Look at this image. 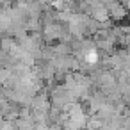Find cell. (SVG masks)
Instances as JSON below:
<instances>
[{
	"label": "cell",
	"mask_w": 130,
	"mask_h": 130,
	"mask_svg": "<svg viewBox=\"0 0 130 130\" xmlns=\"http://www.w3.org/2000/svg\"><path fill=\"white\" fill-rule=\"evenodd\" d=\"M107 9V13H109V18H110V22H121V20H125L126 18V9L118 2V0H114V2L110 4V6H107L105 7Z\"/></svg>",
	"instance_id": "1"
},
{
	"label": "cell",
	"mask_w": 130,
	"mask_h": 130,
	"mask_svg": "<svg viewBox=\"0 0 130 130\" xmlns=\"http://www.w3.org/2000/svg\"><path fill=\"white\" fill-rule=\"evenodd\" d=\"M102 126H103V123H102L96 116H89V118H87V121H86L84 130H100Z\"/></svg>",
	"instance_id": "3"
},
{
	"label": "cell",
	"mask_w": 130,
	"mask_h": 130,
	"mask_svg": "<svg viewBox=\"0 0 130 130\" xmlns=\"http://www.w3.org/2000/svg\"><path fill=\"white\" fill-rule=\"evenodd\" d=\"M14 128L16 130H34L36 123L32 119V112H30L29 118H18V119H14Z\"/></svg>",
	"instance_id": "2"
}]
</instances>
